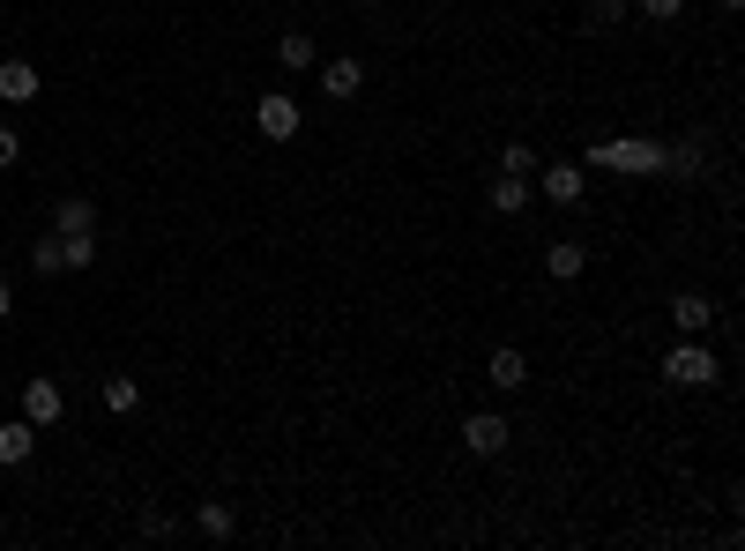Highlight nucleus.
I'll return each mask as SVG.
<instances>
[{
    "label": "nucleus",
    "mask_w": 745,
    "mask_h": 551,
    "mask_svg": "<svg viewBox=\"0 0 745 551\" xmlns=\"http://www.w3.org/2000/svg\"><path fill=\"white\" fill-rule=\"evenodd\" d=\"M664 380L670 388H708V380H716V358L701 351V335H686V343L664 358Z\"/></svg>",
    "instance_id": "f257e3e1"
},
{
    "label": "nucleus",
    "mask_w": 745,
    "mask_h": 551,
    "mask_svg": "<svg viewBox=\"0 0 745 551\" xmlns=\"http://www.w3.org/2000/svg\"><path fill=\"white\" fill-rule=\"evenodd\" d=\"M507 440H515V425H507L499 410H477V418H463V448H470L477 462H493V454H507Z\"/></svg>",
    "instance_id": "f03ea898"
},
{
    "label": "nucleus",
    "mask_w": 745,
    "mask_h": 551,
    "mask_svg": "<svg viewBox=\"0 0 745 551\" xmlns=\"http://www.w3.org/2000/svg\"><path fill=\"white\" fill-rule=\"evenodd\" d=\"M298 120H306V112H298V98H291V90H269V98L254 104V127H261L269 142H291V134H298Z\"/></svg>",
    "instance_id": "7ed1b4c3"
},
{
    "label": "nucleus",
    "mask_w": 745,
    "mask_h": 551,
    "mask_svg": "<svg viewBox=\"0 0 745 551\" xmlns=\"http://www.w3.org/2000/svg\"><path fill=\"white\" fill-rule=\"evenodd\" d=\"M60 410H68L60 380H30V388H23V418H30L38 432H52V425H60Z\"/></svg>",
    "instance_id": "20e7f679"
},
{
    "label": "nucleus",
    "mask_w": 745,
    "mask_h": 551,
    "mask_svg": "<svg viewBox=\"0 0 745 551\" xmlns=\"http://www.w3.org/2000/svg\"><path fill=\"white\" fill-rule=\"evenodd\" d=\"M485 380H493L499 395H522V380H529V358H522L515 343H499V351H493V365H485Z\"/></svg>",
    "instance_id": "39448f33"
},
{
    "label": "nucleus",
    "mask_w": 745,
    "mask_h": 551,
    "mask_svg": "<svg viewBox=\"0 0 745 551\" xmlns=\"http://www.w3.org/2000/svg\"><path fill=\"white\" fill-rule=\"evenodd\" d=\"M30 454H38V425H30V418H8V425H0V470H16Z\"/></svg>",
    "instance_id": "423d86ee"
},
{
    "label": "nucleus",
    "mask_w": 745,
    "mask_h": 551,
    "mask_svg": "<svg viewBox=\"0 0 745 551\" xmlns=\"http://www.w3.org/2000/svg\"><path fill=\"white\" fill-rule=\"evenodd\" d=\"M545 201L552 209H582V201H589L582 194V164H552L545 172Z\"/></svg>",
    "instance_id": "0eeeda50"
},
{
    "label": "nucleus",
    "mask_w": 745,
    "mask_h": 551,
    "mask_svg": "<svg viewBox=\"0 0 745 551\" xmlns=\"http://www.w3.org/2000/svg\"><path fill=\"white\" fill-rule=\"evenodd\" d=\"M321 90H328L336 104H344V98H358V90H366V68H358V60L344 52V60H328V68H321Z\"/></svg>",
    "instance_id": "6e6552de"
},
{
    "label": "nucleus",
    "mask_w": 745,
    "mask_h": 551,
    "mask_svg": "<svg viewBox=\"0 0 745 551\" xmlns=\"http://www.w3.org/2000/svg\"><path fill=\"white\" fill-rule=\"evenodd\" d=\"M52 239H60V276H74V269L98 261V231H52Z\"/></svg>",
    "instance_id": "1a4fd4ad"
},
{
    "label": "nucleus",
    "mask_w": 745,
    "mask_h": 551,
    "mask_svg": "<svg viewBox=\"0 0 745 551\" xmlns=\"http://www.w3.org/2000/svg\"><path fill=\"white\" fill-rule=\"evenodd\" d=\"M52 231H98V201L60 194V201H52Z\"/></svg>",
    "instance_id": "9d476101"
},
{
    "label": "nucleus",
    "mask_w": 745,
    "mask_h": 551,
    "mask_svg": "<svg viewBox=\"0 0 745 551\" xmlns=\"http://www.w3.org/2000/svg\"><path fill=\"white\" fill-rule=\"evenodd\" d=\"M0 98L30 104V98H38V68H30V60H0Z\"/></svg>",
    "instance_id": "9b49d317"
},
{
    "label": "nucleus",
    "mask_w": 745,
    "mask_h": 551,
    "mask_svg": "<svg viewBox=\"0 0 745 551\" xmlns=\"http://www.w3.org/2000/svg\"><path fill=\"white\" fill-rule=\"evenodd\" d=\"M708 321H716V305L701 299V291H686V299H670V328H678V335H701Z\"/></svg>",
    "instance_id": "f8f14e48"
},
{
    "label": "nucleus",
    "mask_w": 745,
    "mask_h": 551,
    "mask_svg": "<svg viewBox=\"0 0 745 551\" xmlns=\"http://www.w3.org/2000/svg\"><path fill=\"white\" fill-rule=\"evenodd\" d=\"M276 60H284V76H306V68H314V38H306V30H284V38H276Z\"/></svg>",
    "instance_id": "ddd939ff"
},
{
    "label": "nucleus",
    "mask_w": 745,
    "mask_h": 551,
    "mask_svg": "<svg viewBox=\"0 0 745 551\" xmlns=\"http://www.w3.org/2000/svg\"><path fill=\"white\" fill-rule=\"evenodd\" d=\"M545 269H552V283H574V276L589 269V253L574 247V239H559V247H552V253H545Z\"/></svg>",
    "instance_id": "4468645a"
},
{
    "label": "nucleus",
    "mask_w": 745,
    "mask_h": 551,
    "mask_svg": "<svg viewBox=\"0 0 745 551\" xmlns=\"http://www.w3.org/2000/svg\"><path fill=\"white\" fill-rule=\"evenodd\" d=\"M664 172L701 179V134H686V142H664Z\"/></svg>",
    "instance_id": "2eb2a0df"
},
{
    "label": "nucleus",
    "mask_w": 745,
    "mask_h": 551,
    "mask_svg": "<svg viewBox=\"0 0 745 551\" xmlns=\"http://www.w3.org/2000/svg\"><path fill=\"white\" fill-rule=\"evenodd\" d=\"M529 201H537V194H529V179H515V172H507V179L493 187V209H499V217H522Z\"/></svg>",
    "instance_id": "dca6fc26"
},
{
    "label": "nucleus",
    "mask_w": 745,
    "mask_h": 551,
    "mask_svg": "<svg viewBox=\"0 0 745 551\" xmlns=\"http://www.w3.org/2000/svg\"><path fill=\"white\" fill-rule=\"evenodd\" d=\"M135 402H142V388H135L127 373H112V380H105V410H120V418H127Z\"/></svg>",
    "instance_id": "f3484780"
},
{
    "label": "nucleus",
    "mask_w": 745,
    "mask_h": 551,
    "mask_svg": "<svg viewBox=\"0 0 745 551\" xmlns=\"http://www.w3.org/2000/svg\"><path fill=\"white\" fill-rule=\"evenodd\" d=\"M195 522H201V537H231V507H224V500H201Z\"/></svg>",
    "instance_id": "a211bd4d"
},
{
    "label": "nucleus",
    "mask_w": 745,
    "mask_h": 551,
    "mask_svg": "<svg viewBox=\"0 0 745 551\" xmlns=\"http://www.w3.org/2000/svg\"><path fill=\"white\" fill-rule=\"evenodd\" d=\"M499 172L529 179V172H537V150H529V142H507V150H499Z\"/></svg>",
    "instance_id": "6ab92c4d"
},
{
    "label": "nucleus",
    "mask_w": 745,
    "mask_h": 551,
    "mask_svg": "<svg viewBox=\"0 0 745 551\" xmlns=\"http://www.w3.org/2000/svg\"><path fill=\"white\" fill-rule=\"evenodd\" d=\"M626 0H589V30H619Z\"/></svg>",
    "instance_id": "aec40b11"
},
{
    "label": "nucleus",
    "mask_w": 745,
    "mask_h": 551,
    "mask_svg": "<svg viewBox=\"0 0 745 551\" xmlns=\"http://www.w3.org/2000/svg\"><path fill=\"white\" fill-rule=\"evenodd\" d=\"M30 261H38V276H60V239H52V231H46V239H38V253H30Z\"/></svg>",
    "instance_id": "412c9836"
},
{
    "label": "nucleus",
    "mask_w": 745,
    "mask_h": 551,
    "mask_svg": "<svg viewBox=\"0 0 745 551\" xmlns=\"http://www.w3.org/2000/svg\"><path fill=\"white\" fill-rule=\"evenodd\" d=\"M634 8H642V16H656V23H678V8H686V0H634Z\"/></svg>",
    "instance_id": "4be33fe9"
},
{
    "label": "nucleus",
    "mask_w": 745,
    "mask_h": 551,
    "mask_svg": "<svg viewBox=\"0 0 745 551\" xmlns=\"http://www.w3.org/2000/svg\"><path fill=\"white\" fill-rule=\"evenodd\" d=\"M16 157H23V134H16V127H0V172H8Z\"/></svg>",
    "instance_id": "5701e85b"
},
{
    "label": "nucleus",
    "mask_w": 745,
    "mask_h": 551,
    "mask_svg": "<svg viewBox=\"0 0 745 551\" xmlns=\"http://www.w3.org/2000/svg\"><path fill=\"white\" fill-rule=\"evenodd\" d=\"M8 313H16V291H8V283H0V321H8Z\"/></svg>",
    "instance_id": "b1692460"
},
{
    "label": "nucleus",
    "mask_w": 745,
    "mask_h": 551,
    "mask_svg": "<svg viewBox=\"0 0 745 551\" xmlns=\"http://www.w3.org/2000/svg\"><path fill=\"white\" fill-rule=\"evenodd\" d=\"M723 8H738V0H723Z\"/></svg>",
    "instance_id": "393cba45"
},
{
    "label": "nucleus",
    "mask_w": 745,
    "mask_h": 551,
    "mask_svg": "<svg viewBox=\"0 0 745 551\" xmlns=\"http://www.w3.org/2000/svg\"><path fill=\"white\" fill-rule=\"evenodd\" d=\"M358 8H372V0H358Z\"/></svg>",
    "instance_id": "a878e982"
}]
</instances>
